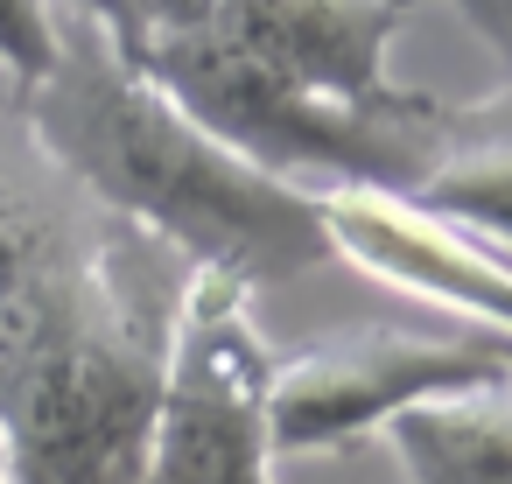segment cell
Segmentation results:
<instances>
[{
    "mask_svg": "<svg viewBox=\"0 0 512 484\" xmlns=\"http://www.w3.org/2000/svg\"><path fill=\"white\" fill-rule=\"evenodd\" d=\"M190 260L0 120V442L15 484H141Z\"/></svg>",
    "mask_w": 512,
    "mask_h": 484,
    "instance_id": "1",
    "label": "cell"
},
{
    "mask_svg": "<svg viewBox=\"0 0 512 484\" xmlns=\"http://www.w3.org/2000/svg\"><path fill=\"white\" fill-rule=\"evenodd\" d=\"M22 120L99 204L253 295L337 260L323 197L211 134L85 0H64L57 64L22 92Z\"/></svg>",
    "mask_w": 512,
    "mask_h": 484,
    "instance_id": "2",
    "label": "cell"
},
{
    "mask_svg": "<svg viewBox=\"0 0 512 484\" xmlns=\"http://www.w3.org/2000/svg\"><path fill=\"white\" fill-rule=\"evenodd\" d=\"M141 484H274V351L253 288L190 267Z\"/></svg>",
    "mask_w": 512,
    "mask_h": 484,
    "instance_id": "3",
    "label": "cell"
},
{
    "mask_svg": "<svg viewBox=\"0 0 512 484\" xmlns=\"http://www.w3.org/2000/svg\"><path fill=\"white\" fill-rule=\"evenodd\" d=\"M512 379V330H337L323 344H302L274 358V456H316L351 449L358 435L386 428L393 414L477 386Z\"/></svg>",
    "mask_w": 512,
    "mask_h": 484,
    "instance_id": "4",
    "label": "cell"
},
{
    "mask_svg": "<svg viewBox=\"0 0 512 484\" xmlns=\"http://www.w3.org/2000/svg\"><path fill=\"white\" fill-rule=\"evenodd\" d=\"M407 15L414 0H127L120 43L141 50L155 36H225L295 85L379 99L393 85L386 43Z\"/></svg>",
    "mask_w": 512,
    "mask_h": 484,
    "instance_id": "5",
    "label": "cell"
},
{
    "mask_svg": "<svg viewBox=\"0 0 512 484\" xmlns=\"http://www.w3.org/2000/svg\"><path fill=\"white\" fill-rule=\"evenodd\" d=\"M316 197H323L337 260H351L358 274H372L428 309H449L477 330H512V253H498L470 225L414 204L407 190L323 183Z\"/></svg>",
    "mask_w": 512,
    "mask_h": 484,
    "instance_id": "6",
    "label": "cell"
},
{
    "mask_svg": "<svg viewBox=\"0 0 512 484\" xmlns=\"http://www.w3.org/2000/svg\"><path fill=\"white\" fill-rule=\"evenodd\" d=\"M414 484H512V379L421 400L386 421Z\"/></svg>",
    "mask_w": 512,
    "mask_h": 484,
    "instance_id": "7",
    "label": "cell"
},
{
    "mask_svg": "<svg viewBox=\"0 0 512 484\" xmlns=\"http://www.w3.org/2000/svg\"><path fill=\"white\" fill-rule=\"evenodd\" d=\"M407 197L456 218V225H470L498 253H512V127H505V99H484V120Z\"/></svg>",
    "mask_w": 512,
    "mask_h": 484,
    "instance_id": "8",
    "label": "cell"
},
{
    "mask_svg": "<svg viewBox=\"0 0 512 484\" xmlns=\"http://www.w3.org/2000/svg\"><path fill=\"white\" fill-rule=\"evenodd\" d=\"M57 22H64V0H0V71L15 78V92L50 78Z\"/></svg>",
    "mask_w": 512,
    "mask_h": 484,
    "instance_id": "9",
    "label": "cell"
},
{
    "mask_svg": "<svg viewBox=\"0 0 512 484\" xmlns=\"http://www.w3.org/2000/svg\"><path fill=\"white\" fill-rule=\"evenodd\" d=\"M449 8H456L505 64H512V0H449Z\"/></svg>",
    "mask_w": 512,
    "mask_h": 484,
    "instance_id": "10",
    "label": "cell"
},
{
    "mask_svg": "<svg viewBox=\"0 0 512 484\" xmlns=\"http://www.w3.org/2000/svg\"><path fill=\"white\" fill-rule=\"evenodd\" d=\"M85 8H92L99 22H113V36H120V22H127V0H85Z\"/></svg>",
    "mask_w": 512,
    "mask_h": 484,
    "instance_id": "11",
    "label": "cell"
},
{
    "mask_svg": "<svg viewBox=\"0 0 512 484\" xmlns=\"http://www.w3.org/2000/svg\"><path fill=\"white\" fill-rule=\"evenodd\" d=\"M0 484H15V463H8V442H0Z\"/></svg>",
    "mask_w": 512,
    "mask_h": 484,
    "instance_id": "12",
    "label": "cell"
}]
</instances>
